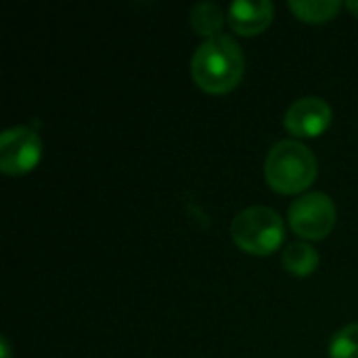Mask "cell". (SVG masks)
I'll return each mask as SVG.
<instances>
[{"label":"cell","mask_w":358,"mask_h":358,"mask_svg":"<svg viewBox=\"0 0 358 358\" xmlns=\"http://www.w3.org/2000/svg\"><path fill=\"white\" fill-rule=\"evenodd\" d=\"M243 71L245 59L241 46L224 34L201 42L191 61L193 80L208 94H227L235 90Z\"/></svg>","instance_id":"cell-1"},{"label":"cell","mask_w":358,"mask_h":358,"mask_svg":"<svg viewBox=\"0 0 358 358\" xmlns=\"http://www.w3.org/2000/svg\"><path fill=\"white\" fill-rule=\"evenodd\" d=\"M319 172L315 153L298 141L277 143L264 162V178L268 187L281 195H298L306 191Z\"/></svg>","instance_id":"cell-2"},{"label":"cell","mask_w":358,"mask_h":358,"mask_svg":"<svg viewBox=\"0 0 358 358\" xmlns=\"http://www.w3.org/2000/svg\"><path fill=\"white\" fill-rule=\"evenodd\" d=\"M231 237L241 252L252 256H268L281 248L285 239V224L275 210L254 206L235 216Z\"/></svg>","instance_id":"cell-3"},{"label":"cell","mask_w":358,"mask_h":358,"mask_svg":"<svg viewBox=\"0 0 358 358\" xmlns=\"http://www.w3.org/2000/svg\"><path fill=\"white\" fill-rule=\"evenodd\" d=\"M289 227L296 235L310 241H321L336 229L338 210L329 195L308 193L298 197L289 208Z\"/></svg>","instance_id":"cell-4"},{"label":"cell","mask_w":358,"mask_h":358,"mask_svg":"<svg viewBox=\"0 0 358 358\" xmlns=\"http://www.w3.org/2000/svg\"><path fill=\"white\" fill-rule=\"evenodd\" d=\"M42 157V141L27 126H13L0 136V170L6 176L31 172Z\"/></svg>","instance_id":"cell-5"},{"label":"cell","mask_w":358,"mask_h":358,"mask_svg":"<svg viewBox=\"0 0 358 358\" xmlns=\"http://www.w3.org/2000/svg\"><path fill=\"white\" fill-rule=\"evenodd\" d=\"M331 120L334 111L327 101L319 96H304L292 103V107L285 111L283 126L298 138H315L331 126Z\"/></svg>","instance_id":"cell-6"},{"label":"cell","mask_w":358,"mask_h":358,"mask_svg":"<svg viewBox=\"0 0 358 358\" xmlns=\"http://www.w3.org/2000/svg\"><path fill=\"white\" fill-rule=\"evenodd\" d=\"M275 17V4L268 0L245 2L237 0L229 6V25L239 36H258L262 34Z\"/></svg>","instance_id":"cell-7"},{"label":"cell","mask_w":358,"mask_h":358,"mask_svg":"<svg viewBox=\"0 0 358 358\" xmlns=\"http://www.w3.org/2000/svg\"><path fill=\"white\" fill-rule=\"evenodd\" d=\"M224 21L227 19H224L222 8L214 2H199L191 8V25L206 40L220 36Z\"/></svg>","instance_id":"cell-8"},{"label":"cell","mask_w":358,"mask_h":358,"mask_svg":"<svg viewBox=\"0 0 358 358\" xmlns=\"http://www.w3.org/2000/svg\"><path fill=\"white\" fill-rule=\"evenodd\" d=\"M283 266L296 277H308L319 266V254L304 241L289 243L283 252Z\"/></svg>","instance_id":"cell-9"},{"label":"cell","mask_w":358,"mask_h":358,"mask_svg":"<svg viewBox=\"0 0 358 358\" xmlns=\"http://www.w3.org/2000/svg\"><path fill=\"white\" fill-rule=\"evenodd\" d=\"M289 8L300 21L317 25L331 21L340 13L342 4L338 0H294L289 2Z\"/></svg>","instance_id":"cell-10"},{"label":"cell","mask_w":358,"mask_h":358,"mask_svg":"<svg viewBox=\"0 0 358 358\" xmlns=\"http://www.w3.org/2000/svg\"><path fill=\"white\" fill-rule=\"evenodd\" d=\"M329 358H358V323L340 329L331 338Z\"/></svg>","instance_id":"cell-11"},{"label":"cell","mask_w":358,"mask_h":358,"mask_svg":"<svg viewBox=\"0 0 358 358\" xmlns=\"http://www.w3.org/2000/svg\"><path fill=\"white\" fill-rule=\"evenodd\" d=\"M0 348H2V358H10V348H8V342H6V338H2L0 340Z\"/></svg>","instance_id":"cell-12"},{"label":"cell","mask_w":358,"mask_h":358,"mask_svg":"<svg viewBox=\"0 0 358 358\" xmlns=\"http://www.w3.org/2000/svg\"><path fill=\"white\" fill-rule=\"evenodd\" d=\"M346 8H348L352 15H357L358 17V2H346Z\"/></svg>","instance_id":"cell-13"}]
</instances>
